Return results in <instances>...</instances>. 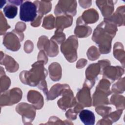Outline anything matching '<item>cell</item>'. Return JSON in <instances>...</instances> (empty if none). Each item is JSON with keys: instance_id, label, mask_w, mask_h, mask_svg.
I'll return each instance as SVG.
<instances>
[{"instance_id": "6da1fadb", "label": "cell", "mask_w": 125, "mask_h": 125, "mask_svg": "<svg viewBox=\"0 0 125 125\" xmlns=\"http://www.w3.org/2000/svg\"><path fill=\"white\" fill-rule=\"evenodd\" d=\"M117 30L116 25L104 20L95 29L92 40L99 45V50L102 54H106L110 51L112 39Z\"/></svg>"}, {"instance_id": "7a4b0ae2", "label": "cell", "mask_w": 125, "mask_h": 125, "mask_svg": "<svg viewBox=\"0 0 125 125\" xmlns=\"http://www.w3.org/2000/svg\"><path fill=\"white\" fill-rule=\"evenodd\" d=\"M77 39L75 36H71L61 45V51L66 59L71 62L77 59Z\"/></svg>"}, {"instance_id": "3957f363", "label": "cell", "mask_w": 125, "mask_h": 125, "mask_svg": "<svg viewBox=\"0 0 125 125\" xmlns=\"http://www.w3.org/2000/svg\"><path fill=\"white\" fill-rule=\"evenodd\" d=\"M37 17L36 5L30 1H26L21 4L20 10V18L24 21H33Z\"/></svg>"}, {"instance_id": "277c9868", "label": "cell", "mask_w": 125, "mask_h": 125, "mask_svg": "<svg viewBox=\"0 0 125 125\" xmlns=\"http://www.w3.org/2000/svg\"><path fill=\"white\" fill-rule=\"evenodd\" d=\"M77 1L76 0H59L55 9V14L58 16L65 14L75 16L76 14Z\"/></svg>"}, {"instance_id": "5b68a950", "label": "cell", "mask_w": 125, "mask_h": 125, "mask_svg": "<svg viewBox=\"0 0 125 125\" xmlns=\"http://www.w3.org/2000/svg\"><path fill=\"white\" fill-rule=\"evenodd\" d=\"M21 98L20 89L13 88L1 96V105H11L18 102Z\"/></svg>"}, {"instance_id": "8992f818", "label": "cell", "mask_w": 125, "mask_h": 125, "mask_svg": "<svg viewBox=\"0 0 125 125\" xmlns=\"http://www.w3.org/2000/svg\"><path fill=\"white\" fill-rule=\"evenodd\" d=\"M62 91L63 96L58 101V104L60 108L65 110L67 107L73 106L76 104V101L73 97V93L70 88Z\"/></svg>"}, {"instance_id": "52a82bcc", "label": "cell", "mask_w": 125, "mask_h": 125, "mask_svg": "<svg viewBox=\"0 0 125 125\" xmlns=\"http://www.w3.org/2000/svg\"><path fill=\"white\" fill-rule=\"evenodd\" d=\"M13 33V32H10L5 35L3 39V44L7 49L16 51L20 48V41Z\"/></svg>"}, {"instance_id": "ba28073f", "label": "cell", "mask_w": 125, "mask_h": 125, "mask_svg": "<svg viewBox=\"0 0 125 125\" xmlns=\"http://www.w3.org/2000/svg\"><path fill=\"white\" fill-rule=\"evenodd\" d=\"M99 19V15L94 9H90L84 11L82 17L77 19V22L89 24L95 22Z\"/></svg>"}, {"instance_id": "9c48e42d", "label": "cell", "mask_w": 125, "mask_h": 125, "mask_svg": "<svg viewBox=\"0 0 125 125\" xmlns=\"http://www.w3.org/2000/svg\"><path fill=\"white\" fill-rule=\"evenodd\" d=\"M125 6H120L117 9L115 13L108 18L104 19L108 21H109L115 25L121 26L122 23L123 25L124 24V19H125Z\"/></svg>"}, {"instance_id": "30bf717a", "label": "cell", "mask_w": 125, "mask_h": 125, "mask_svg": "<svg viewBox=\"0 0 125 125\" xmlns=\"http://www.w3.org/2000/svg\"><path fill=\"white\" fill-rule=\"evenodd\" d=\"M72 17L69 15H63L57 16L56 18V31L62 32L63 29L70 26L72 23Z\"/></svg>"}, {"instance_id": "8fae6325", "label": "cell", "mask_w": 125, "mask_h": 125, "mask_svg": "<svg viewBox=\"0 0 125 125\" xmlns=\"http://www.w3.org/2000/svg\"><path fill=\"white\" fill-rule=\"evenodd\" d=\"M96 3L104 17L110 16L114 11V3L112 0H97Z\"/></svg>"}, {"instance_id": "7c38bea8", "label": "cell", "mask_w": 125, "mask_h": 125, "mask_svg": "<svg viewBox=\"0 0 125 125\" xmlns=\"http://www.w3.org/2000/svg\"><path fill=\"white\" fill-rule=\"evenodd\" d=\"M104 77L114 81L120 77L124 73V69L120 67H107L104 70Z\"/></svg>"}, {"instance_id": "4fadbf2b", "label": "cell", "mask_w": 125, "mask_h": 125, "mask_svg": "<svg viewBox=\"0 0 125 125\" xmlns=\"http://www.w3.org/2000/svg\"><path fill=\"white\" fill-rule=\"evenodd\" d=\"M78 100L83 106H91V98L89 89L83 86V88L81 89L77 94Z\"/></svg>"}, {"instance_id": "5bb4252c", "label": "cell", "mask_w": 125, "mask_h": 125, "mask_svg": "<svg viewBox=\"0 0 125 125\" xmlns=\"http://www.w3.org/2000/svg\"><path fill=\"white\" fill-rule=\"evenodd\" d=\"M28 100L33 104L34 106L38 108H41L43 104V100L41 94L37 91H30L28 94Z\"/></svg>"}, {"instance_id": "9a60e30c", "label": "cell", "mask_w": 125, "mask_h": 125, "mask_svg": "<svg viewBox=\"0 0 125 125\" xmlns=\"http://www.w3.org/2000/svg\"><path fill=\"white\" fill-rule=\"evenodd\" d=\"M79 117L82 122L85 125H94L95 123V115L90 110L87 109L82 110L80 114Z\"/></svg>"}, {"instance_id": "2e32d148", "label": "cell", "mask_w": 125, "mask_h": 125, "mask_svg": "<svg viewBox=\"0 0 125 125\" xmlns=\"http://www.w3.org/2000/svg\"><path fill=\"white\" fill-rule=\"evenodd\" d=\"M34 3L36 5L37 7V12L39 15L43 16L48 13L51 9V2L50 1H39L36 0Z\"/></svg>"}, {"instance_id": "e0dca14e", "label": "cell", "mask_w": 125, "mask_h": 125, "mask_svg": "<svg viewBox=\"0 0 125 125\" xmlns=\"http://www.w3.org/2000/svg\"><path fill=\"white\" fill-rule=\"evenodd\" d=\"M100 71V66L98 63L92 64L90 65L87 68L85 74L87 79L88 81H92V82L95 83V80L94 79L96 77Z\"/></svg>"}, {"instance_id": "ac0fdd59", "label": "cell", "mask_w": 125, "mask_h": 125, "mask_svg": "<svg viewBox=\"0 0 125 125\" xmlns=\"http://www.w3.org/2000/svg\"><path fill=\"white\" fill-rule=\"evenodd\" d=\"M50 77L53 81H58L61 77V67L59 64L54 62L49 67Z\"/></svg>"}, {"instance_id": "d6986e66", "label": "cell", "mask_w": 125, "mask_h": 125, "mask_svg": "<svg viewBox=\"0 0 125 125\" xmlns=\"http://www.w3.org/2000/svg\"><path fill=\"white\" fill-rule=\"evenodd\" d=\"M77 26L75 30V34L78 37H85L91 34V28L88 26L83 25L82 23H77Z\"/></svg>"}, {"instance_id": "ffe728a7", "label": "cell", "mask_w": 125, "mask_h": 125, "mask_svg": "<svg viewBox=\"0 0 125 125\" xmlns=\"http://www.w3.org/2000/svg\"><path fill=\"white\" fill-rule=\"evenodd\" d=\"M3 62L4 63H1V64L5 65L7 70L9 72H13L17 71L19 67L18 64L12 58L8 56H6Z\"/></svg>"}, {"instance_id": "44dd1931", "label": "cell", "mask_w": 125, "mask_h": 125, "mask_svg": "<svg viewBox=\"0 0 125 125\" xmlns=\"http://www.w3.org/2000/svg\"><path fill=\"white\" fill-rule=\"evenodd\" d=\"M3 12L5 16L9 19L14 18L18 12V7L15 5L8 4L3 8Z\"/></svg>"}, {"instance_id": "7402d4cb", "label": "cell", "mask_w": 125, "mask_h": 125, "mask_svg": "<svg viewBox=\"0 0 125 125\" xmlns=\"http://www.w3.org/2000/svg\"><path fill=\"white\" fill-rule=\"evenodd\" d=\"M54 18L52 15H49L44 18L42 26L48 29H53L54 27Z\"/></svg>"}, {"instance_id": "603a6c76", "label": "cell", "mask_w": 125, "mask_h": 125, "mask_svg": "<svg viewBox=\"0 0 125 125\" xmlns=\"http://www.w3.org/2000/svg\"><path fill=\"white\" fill-rule=\"evenodd\" d=\"M52 40L56 41L58 43L60 44L65 40V35L61 31H56L55 35L51 38Z\"/></svg>"}, {"instance_id": "cb8c5ba5", "label": "cell", "mask_w": 125, "mask_h": 125, "mask_svg": "<svg viewBox=\"0 0 125 125\" xmlns=\"http://www.w3.org/2000/svg\"><path fill=\"white\" fill-rule=\"evenodd\" d=\"M42 17V16L39 15L37 17L36 19L35 20L36 21L32 22V23H31V25H32L33 26H38V25H40Z\"/></svg>"}, {"instance_id": "d4e9b609", "label": "cell", "mask_w": 125, "mask_h": 125, "mask_svg": "<svg viewBox=\"0 0 125 125\" xmlns=\"http://www.w3.org/2000/svg\"><path fill=\"white\" fill-rule=\"evenodd\" d=\"M59 85H60V84H56L53 85V86L52 87V88L53 89H54L55 91H56V90H57V89H58V88H59ZM57 91V93H55V95H54V99L56 98V97L57 96H58V95H59V94H60V93H61V90H58V91Z\"/></svg>"}, {"instance_id": "484cf974", "label": "cell", "mask_w": 125, "mask_h": 125, "mask_svg": "<svg viewBox=\"0 0 125 125\" xmlns=\"http://www.w3.org/2000/svg\"><path fill=\"white\" fill-rule=\"evenodd\" d=\"M9 2H10L11 4L16 5H19L21 4H22L23 1L22 0H9Z\"/></svg>"}, {"instance_id": "4316f807", "label": "cell", "mask_w": 125, "mask_h": 125, "mask_svg": "<svg viewBox=\"0 0 125 125\" xmlns=\"http://www.w3.org/2000/svg\"><path fill=\"white\" fill-rule=\"evenodd\" d=\"M0 3H1L0 4V8L2 7V6H3V5H4L5 3H6V1L5 0H4V1H0Z\"/></svg>"}]
</instances>
